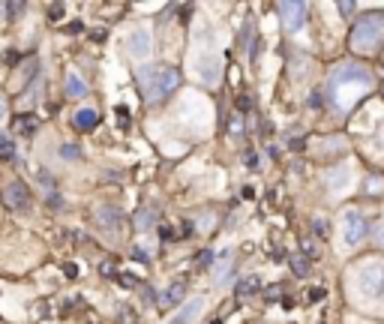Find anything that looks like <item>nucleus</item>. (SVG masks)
<instances>
[{"mask_svg": "<svg viewBox=\"0 0 384 324\" xmlns=\"http://www.w3.org/2000/svg\"><path fill=\"white\" fill-rule=\"evenodd\" d=\"M48 19H52V21H57V19H63V6H60V3H54L52 10H48Z\"/></svg>", "mask_w": 384, "mask_h": 324, "instance_id": "b1692460", "label": "nucleus"}, {"mask_svg": "<svg viewBox=\"0 0 384 324\" xmlns=\"http://www.w3.org/2000/svg\"><path fill=\"white\" fill-rule=\"evenodd\" d=\"M276 12H280L285 30H289V33H297L300 28H304V21H306L309 6H306V3H297V0H291V3H280V6H276Z\"/></svg>", "mask_w": 384, "mask_h": 324, "instance_id": "423d86ee", "label": "nucleus"}, {"mask_svg": "<svg viewBox=\"0 0 384 324\" xmlns=\"http://www.w3.org/2000/svg\"><path fill=\"white\" fill-rule=\"evenodd\" d=\"M375 87V78L372 72L361 63H339L337 69L330 72L328 78V96H330V105L337 111L348 114L361 99H366Z\"/></svg>", "mask_w": 384, "mask_h": 324, "instance_id": "f257e3e1", "label": "nucleus"}, {"mask_svg": "<svg viewBox=\"0 0 384 324\" xmlns=\"http://www.w3.org/2000/svg\"><path fill=\"white\" fill-rule=\"evenodd\" d=\"M291 268H294V273H300V277H304V273H306V259H304V255H294Z\"/></svg>", "mask_w": 384, "mask_h": 324, "instance_id": "4be33fe9", "label": "nucleus"}, {"mask_svg": "<svg viewBox=\"0 0 384 324\" xmlns=\"http://www.w3.org/2000/svg\"><path fill=\"white\" fill-rule=\"evenodd\" d=\"M342 237H346V246H357L366 237V216L361 210L342 213Z\"/></svg>", "mask_w": 384, "mask_h": 324, "instance_id": "39448f33", "label": "nucleus"}, {"mask_svg": "<svg viewBox=\"0 0 384 324\" xmlns=\"http://www.w3.org/2000/svg\"><path fill=\"white\" fill-rule=\"evenodd\" d=\"M3 198L12 210H27L30 202H34V195H30V189H27L24 180H12V184L3 189Z\"/></svg>", "mask_w": 384, "mask_h": 324, "instance_id": "0eeeda50", "label": "nucleus"}, {"mask_svg": "<svg viewBox=\"0 0 384 324\" xmlns=\"http://www.w3.org/2000/svg\"><path fill=\"white\" fill-rule=\"evenodd\" d=\"M133 255H135L138 261H147V252H142V249H133Z\"/></svg>", "mask_w": 384, "mask_h": 324, "instance_id": "cd10ccee", "label": "nucleus"}, {"mask_svg": "<svg viewBox=\"0 0 384 324\" xmlns=\"http://www.w3.org/2000/svg\"><path fill=\"white\" fill-rule=\"evenodd\" d=\"M183 294H186V282L183 279H177V282H171V288H166L159 297V303L166 306V310H171V306H177L183 301Z\"/></svg>", "mask_w": 384, "mask_h": 324, "instance_id": "f8f14e48", "label": "nucleus"}, {"mask_svg": "<svg viewBox=\"0 0 384 324\" xmlns=\"http://www.w3.org/2000/svg\"><path fill=\"white\" fill-rule=\"evenodd\" d=\"M72 123H76V129H81V132H91L100 127V111H96V108H78Z\"/></svg>", "mask_w": 384, "mask_h": 324, "instance_id": "9b49d317", "label": "nucleus"}, {"mask_svg": "<svg viewBox=\"0 0 384 324\" xmlns=\"http://www.w3.org/2000/svg\"><path fill=\"white\" fill-rule=\"evenodd\" d=\"M120 282H126V288H133V285H135V277H129V273H124V277H120Z\"/></svg>", "mask_w": 384, "mask_h": 324, "instance_id": "a878e982", "label": "nucleus"}, {"mask_svg": "<svg viewBox=\"0 0 384 324\" xmlns=\"http://www.w3.org/2000/svg\"><path fill=\"white\" fill-rule=\"evenodd\" d=\"M231 268H234V261H231V252H225L223 255V261L214 268V277H216V282H225L228 279V273H231Z\"/></svg>", "mask_w": 384, "mask_h": 324, "instance_id": "4468645a", "label": "nucleus"}, {"mask_svg": "<svg viewBox=\"0 0 384 324\" xmlns=\"http://www.w3.org/2000/svg\"><path fill=\"white\" fill-rule=\"evenodd\" d=\"M199 264H201V268H204V264H210V252H201L199 255Z\"/></svg>", "mask_w": 384, "mask_h": 324, "instance_id": "bb28decb", "label": "nucleus"}, {"mask_svg": "<svg viewBox=\"0 0 384 324\" xmlns=\"http://www.w3.org/2000/svg\"><path fill=\"white\" fill-rule=\"evenodd\" d=\"M0 160H15V141L12 138H6V136H0Z\"/></svg>", "mask_w": 384, "mask_h": 324, "instance_id": "a211bd4d", "label": "nucleus"}, {"mask_svg": "<svg viewBox=\"0 0 384 324\" xmlns=\"http://www.w3.org/2000/svg\"><path fill=\"white\" fill-rule=\"evenodd\" d=\"M60 156H63V160H78V156H81V147H78V144H63V147H60Z\"/></svg>", "mask_w": 384, "mask_h": 324, "instance_id": "412c9836", "label": "nucleus"}, {"mask_svg": "<svg viewBox=\"0 0 384 324\" xmlns=\"http://www.w3.org/2000/svg\"><path fill=\"white\" fill-rule=\"evenodd\" d=\"M138 78V90H142V99L147 105H157L166 96H171L177 87H181V72L174 66H142L135 72Z\"/></svg>", "mask_w": 384, "mask_h": 324, "instance_id": "f03ea898", "label": "nucleus"}, {"mask_svg": "<svg viewBox=\"0 0 384 324\" xmlns=\"http://www.w3.org/2000/svg\"><path fill=\"white\" fill-rule=\"evenodd\" d=\"M348 45L354 54L370 57L384 45V12H363L361 19H354L348 33Z\"/></svg>", "mask_w": 384, "mask_h": 324, "instance_id": "7ed1b4c3", "label": "nucleus"}, {"mask_svg": "<svg viewBox=\"0 0 384 324\" xmlns=\"http://www.w3.org/2000/svg\"><path fill=\"white\" fill-rule=\"evenodd\" d=\"M120 324H138L135 312H133V310H124V312H120Z\"/></svg>", "mask_w": 384, "mask_h": 324, "instance_id": "5701e85b", "label": "nucleus"}, {"mask_svg": "<svg viewBox=\"0 0 384 324\" xmlns=\"http://www.w3.org/2000/svg\"><path fill=\"white\" fill-rule=\"evenodd\" d=\"M36 127H39V120L34 118V114H21V118L15 120V129L24 132V136H30V132H34Z\"/></svg>", "mask_w": 384, "mask_h": 324, "instance_id": "dca6fc26", "label": "nucleus"}, {"mask_svg": "<svg viewBox=\"0 0 384 324\" xmlns=\"http://www.w3.org/2000/svg\"><path fill=\"white\" fill-rule=\"evenodd\" d=\"M372 244L379 246V249H384V219L375 222V228H372Z\"/></svg>", "mask_w": 384, "mask_h": 324, "instance_id": "6ab92c4d", "label": "nucleus"}, {"mask_svg": "<svg viewBox=\"0 0 384 324\" xmlns=\"http://www.w3.org/2000/svg\"><path fill=\"white\" fill-rule=\"evenodd\" d=\"M201 312H204V297H192V303H186L168 324H195L201 318Z\"/></svg>", "mask_w": 384, "mask_h": 324, "instance_id": "1a4fd4ad", "label": "nucleus"}, {"mask_svg": "<svg viewBox=\"0 0 384 324\" xmlns=\"http://www.w3.org/2000/svg\"><path fill=\"white\" fill-rule=\"evenodd\" d=\"M153 219H157V216H153L150 207H142V210L135 213V226L142 228V231H144V228H150V226H153Z\"/></svg>", "mask_w": 384, "mask_h": 324, "instance_id": "f3484780", "label": "nucleus"}, {"mask_svg": "<svg viewBox=\"0 0 384 324\" xmlns=\"http://www.w3.org/2000/svg\"><path fill=\"white\" fill-rule=\"evenodd\" d=\"M381 96H384V90H381Z\"/></svg>", "mask_w": 384, "mask_h": 324, "instance_id": "c756f323", "label": "nucleus"}, {"mask_svg": "<svg viewBox=\"0 0 384 324\" xmlns=\"http://www.w3.org/2000/svg\"><path fill=\"white\" fill-rule=\"evenodd\" d=\"M87 94V85L81 81L76 72H67V96H72V99H78V96H84Z\"/></svg>", "mask_w": 384, "mask_h": 324, "instance_id": "ddd939ff", "label": "nucleus"}, {"mask_svg": "<svg viewBox=\"0 0 384 324\" xmlns=\"http://www.w3.org/2000/svg\"><path fill=\"white\" fill-rule=\"evenodd\" d=\"M354 285L366 301H384V261H366L354 270Z\"/></svg>", "mask_w": 384, "mask_h": 324, "instance_id": "20e7f679", "label": "nucleus"}, {"mask_svg": "<svg viewBox=\"0 0 384 324\" xmlns=\"http://www.w3.org/2000/svg\"><path fill=\"white\" fill-rule=\"evenodd\" d=\"M129 54L135 57V61H144V57H150V33H147L144 28H135L133 33H129Z\"/></svg>", "mask_w": 384, "mask_h": 324, "instance_id": "6e6552de", "label": "nucleus"}, {"mask_svg": "<svg viewBox=\"0 0 384 324\" xmlns=\"http://www.w3.org/2000/svg\"><path fill=\"white\" fill-rule=\"evenodd\" d=\"M3 118H6V102L0 99V120H3Z\"/></svg>", "mask_w": 384, "mask_h": 324, "instance_id": "c85d7f7f", "label": "nucleus"}, {"mask_svg": "<svg viewBox=\"0 0 384 324\" xmlns=\"http://www.w3.org/2000/svg\"><path fill=\"white\" fill-rule=\"evenodd\" d=\"M96 222H100V228H105V231H117L124 226V216H120L117 207H100V210H96Z\"/></svg>", "mask_w": 384, "mask_h": 324, "instance_id": "9d476101", "label": "nucleus"}, {"mask_svg": "<svg viewBox=\"0 0 384 324\" xmlns=\"http://www.w3.org/2000/svg\"><path fill=\"white\" fill-rule=\"evenodd\" d=\"M258 285H261L258 277H247V279H240V282H238V294H240V297H249V294H256V292H258Z\"/></svg>", "mask_w": 384, "mask_h": 324, "instance_id": "2eb2a0df", "label": "nucleus"}, {"mask_svg": "<svg viewBox=\"0 0 384 324\" xmlns=\"http://www.w3.org/2000/svg\"><path fill=\"white\" fill-rule=\"evenodd\" d=\"M6 12H10L12 19H15L19 12H24V3H6Z\"/></svg>", "mask_w": 384, "mask_h": 324, "instance_id": "393cba45", "label": "nucleus"}, {"mask_svg": "<svg viewBox=\"0 0 384 324\" xmlns=\"http://www.w3.org/2000/svg\"><path fill=\"white\" fill-rule=\"evenodd\" d=\"M366 193H370V195H381L384 193V180L381 177H370V180H366Z\"/></svg>", "mask_w": 384, "mask_h": 324, "instance_id": "aec40b11", "label": "nucleus"}]
</instances>
